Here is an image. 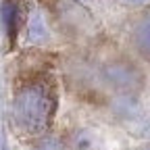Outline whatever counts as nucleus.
Returning <instances> with one entry per match:
<instances>
[{
  "mask_svg": "<svg viewBox=\"0 0 150 150\" xmlns=\"http://www.w3.org/2000/svg\"><path fill=\"white\" fill-rule=\"evenodd\" d=\"M2 17H4L8 35L15 38V33H17V23H19V11H17V4L13 2V0H6V2H4V6H2Z\"/></svg>",
  "mask_w": 150,
  "mask_h": 150,
  "instance_id": "20e7f679",
  "label": "nucleus"
},
{
  "mask_svg": "<svg viewBox=\"0 0 150 150\" xmlns=\"http://www.w3.org/2000/svg\"><path fill=\"white\" fill-rule=\"evenodd\" d=\"M100 81L121 96H138L146 86L144 69L131 59L119 56L102 63L100 67Z\"/></svg>",
  "mask_w": 150,
  "mask_h": 150,
  "instance_id": "f03ea898",
  "label": "nucleus"
},
{
  "mask_svg": "<svg viewBox=\"0 0 150 150\" xmlns=\"http://www.w3.org/2000/svg\"><path fill=\"white\" fill-rule=\"evenodd\" d=\"M127 4H134V6H140V4H146L148 0H125Z\"/></svg>",
  "mask_w": 150,
  "mask_h": 150,
  "instance_id": "423d86ee",
  "label": "nucleus"
},
{
  "mask_svg": "<svg viewBox=\"0 0 150 150\" xmlns=\"http://www.w3.org/2000/svg\"><path fill=\"white\" fill-rule=\"evenodd\" d=\"M129 46L140 61L150 65V8L140 11L129 23Z\"/></svg>",
  "mask_w": 150,
  "mask_h": 150,
  "instance_id": "7ed1b4c3",
  "label": "nucleus"
},
{
  "mask_svg": "<svg viewBox=\"0 0 150 150\" xmlns=\"http://www.w3.org/2000/svg\"><path fill=\"white\" fill-rule=\"evenodd\" d=\"M56 110V92L50 79L29 77L15 90L13 121L27 136H42Z\"/></svg>",
  "mask_w": 150,
  "mask_h": 150,
  "instance_id": "f257e3e1",
  "label": "nucleus"
},
{
  "mask_svg": "<svg viewBox=\"0 0 150 150\" xmlns=\"http://www.w3.org/2000/svg\"><path fill=\"white\" fill-rule=\"evenodd\" d=\"M33 150H65V144L56 138H42Z\"/></svg>",
  "mask_w": 150,
  "mask_h": 150,
  "instance_id": "39448f33",
  "label": "nucleus"
},
{
  "mask_svg": "<svg viewBox=\"0 0 150 150\" xmlns=\"http://www.w3.org/2000/svg\"><path fill=\"white\" fill-rule=\"evenodd\" d=\"M142 150H150V144H146V146H144V148H142Z\"/></svg>",
  "mask_w": 150,
  "mask_h": 150,
  "instance_id": "0eeeda50",
  "label": "nucleus"
}]
</instances>
